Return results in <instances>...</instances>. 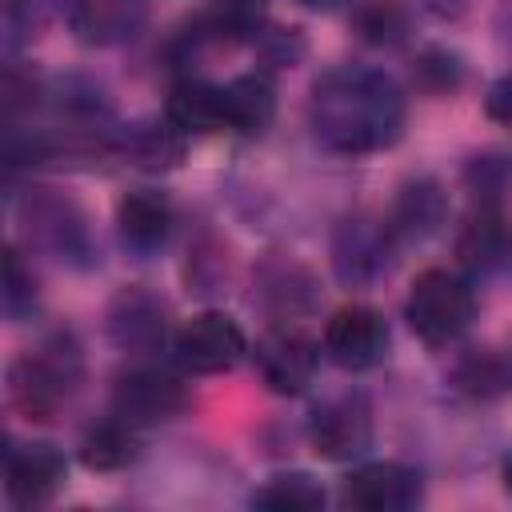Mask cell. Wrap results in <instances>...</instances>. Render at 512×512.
Here are the masks:
<instances>
[{
    "label": "cell",
    "mask_w": 512,
    "mask_h": 512,
    "mask_svg": "<svg viewBox=\"0 0 512 512\" xmlns=\"http://www.w3.org/2000/svg\"><path fill=\"white\" fill-rule=\"evenodd\" d=\"M32 304H36V284H32V276L24 272L20 256L8 248V256H4V312L16 320V316H24Z\"/></svg>",
    "instance_id": "26"
},
{
    "label": "cell",
    "mask_w": 512,
    "mask_h": 512,
    "mask_svg": "<svg viewBox=\"0 0 512 512\" xmlns=\"http://www.w3.org/2000/svg\"><path fill=\"white\" fill-rule=\"evenodd\" d=\"M456 256H460V264L468 272H480V276L504 268L508 256H512V228H508V220L500 212H492V208H476L468 216V224L460 228V236H456Z\"/></svg>",
    "instance_id": "16"
},
{
    "label": "cell",
    "mask_w": 512,
    "mask_h": 512,
    "mask_svg": "<svg viewBox=\"0 0 512 512\" xmlns=\"http://www.w3.org/2000/svg\"><path fill=\"white\" fill-rule=\"evenodd\" d=\"M64 484V456L52 444H24L12 448L4 460V488L16 504H44Z\"/></svg>",
    "instance_id": "12"
},
{
    "label": "cell",
    "mask_w": 512,
    "mask_h": 512,
    "mask_svg": "<svg viewBox=\"0 0 512 512\" xmlns=\"http://www.w3.org/2000/svg\"><path fill=\"white\" fill-rule=\"evenodd\" d=\"M324 352L348 368V372H364L376 368L388 352V324L376 308L368 304H344L328 316L324 324Z\"/></svg>",
    "instance_id": "6"
},
{
    "label": "cell",
    "mask_w": 512,
    "mask_h": 512,
    "mask_svg": "<svg viewBox=\"0 0 512 512\" xmlns=\"http://www.w3.org/2000/svg\"><path fill=\"white\" fill-rule=\"evenodd\" d=\"M300 4H308V8H332L336 0H300Z\"/></svg>",
    "instance_id": "30"
},
{
    "label": "cell",
    "mask_w": 512,
    "mask_h": 512,
    "mask_svg": "<svg viewBox=\"0 0 512 512\" xmlns=\"http://www.w3.org/2000/svg\"><path fill=\"white\" fill-rule=\"evenodd\" d=\"M252 360H256L260 380H264L272 392L296 396V392H304V388L312 384L316 364H320V348H316V340H312L308 332H300V328H272V332H264V336L256 340Z\"/></svg>",
    "instance_id": "7"
},
{
    "label": "cell",
    "mask_w": 512,
    "mask_h": 512,
    "mask_svg": "<svg viewBox=\"0 0 512 512\" xmlns=\"http://www.w3.org/2000/svg\"><path fill=\"white\" fill-rule=\"evenodd\" d=\"M420 496H424V476L396 460L360 464L344 480V504L360 512H404L420 504Z\"/></svg>",
    "instance_id": "9"
},
{
    "label": "cell",
    "mask_w": 512,
    "mask_h": 512,
    "mask_svg": "<svg viewBox=\"0 0 512 512\" xmlns=\"http://www.w3.org/2000/svg\"><path fill=\"white\" fill-rule=\"evenodd\" d=\"M32 216L40 220V224H36V236H40L52 252H60V256L84 252V228H80V220H68V204L48 200V204H40Z\"/></svg>",
    "instance_id": "24"
},
{
    "label": "cell",
    "mask_w": 512,
    "mask_h": 512,
    "mask_svg": "<svg viewBox=\"0 0 512 512\" xmlns=\"http://www.w3.org/2000/svg\"><path fill=\"white\" fill-rule=\"evenodd\" d=\"M124 156L136 168H148V172L176 168L180 156H184V132L172 120H164V124H132L124 132Z\"/></svg>",
    "instance_id": "19"
},
{
    "label": "cell",
    "mask_w": 512,
    "mask_h": 512,
    "mask_svg": "<svg viewBox=\"0 0 512 512\" xmlns=\"http://www.w3.org/2000/svg\"><path fill=\"white\" fill-rule=\"evenodd\" d=\"M392 228L388 220H368V216H348L340 220L332 236V268L344 284H376L392 268Z\"/></svg>",
    "instance_id": "5"
},
{
    "label": "cell",
    "mask_w": 512,
    "mask_h": 512,
    "mask_svg": "<svg viewBox=\"0 0 512 512\" xmlns=\"http://www.w3.org/2000/svg\"><path fill=\"white\" fill-rule=\"evenodd\" d=\"M108 336L124 352H156L164 344V304L144 288H124L108 308Z\"/></svg>",
    "instance_id": "13"
},
{
    "label": "cell",
    "mask_w": 512,
    "mask_h": 512,
    "mask_svg": "<svg viewBox=\"0 0 512 512\" xmlns=\"http://www.w3.org/2000/svg\"><path fill=\"white\" fill-rule=\"evenodd\" d=\"M312 448L324 460H352L364 456L372 444V408L360 392H344L324 400L312 412Z\"/></svg>",
    "instance_id": "8"
},
{
    "label": "cell",
    "mask_w": 512,
    "mask_h": 512,
    "mask_svg": "<svg viewBox=\"0 0 512 512\" xmlns=\"http://www.w3.org/2000/svg\"><path fill=\"white\" fill-rule=\"evenodd\" d=\"M464 80V64L456 52H444V48H428L420 60H416V84L428 88L432 96H444V92H456Z\"/></svg>",
    "instance_id": "25"
},
{
    "label": "cell",
    "mask_w": 512,
    "mask_h": 512,
    "mask_svg": "<svg viewBox=\"0 0 512 512\" xmlns=\"http://www.w3.org/2000/svg\"><path fill=\"white\" fill-rule=\"evenodd\" d=\"M484 112H488L496 124L512 128V72L500 76V80L488 88V96H484Z\"/></svg>",
    "instance_id": "28"
},
{
    "label": "cell",
    "mask_w": 512,
    "mask_h": 512,
    "mask_svg": "<svg viewBox=\"0 0 512 512\" xmlns=\"http://www.w3.org/2000/svg\"><path fill=\"white\" fill-rule=\"evenodd\" d=\"M444 212H448V200H444V188L428 176L420 180H408L392 204V216H388V228L396 240H424L432 236L440 224H444Z\"/></svg>",
    "instance_id": "17"
},
{
    "label": "cell",
    "mask_w": 512,
    "mask_h": 512,
    "mask_svg": "<svg viewBox=\"0 0 512 512\" xmlns=\"http://www.w3.org/2000/svg\"><path fill=\"white\" fill-rule=\"evenodd\" d=\"M308 124L328 152H380L404 128V96L396 80L376 68H332L312 84Z\"/></svg>",
    "instance_id": "1"
},
{
    "label": "cell",
    "mask_w": 512,
    "mask_h": 512,
    "mask_svg": "<svg viewBox=\"0 0 512 512\" xmlns=\"http://www.w3.org/2000/svg\"><path fill=\"white\" fill-rule=\"evenodd\" d=\"M260 52H264V60L272 64V68H284V64H296L300 56H304V40L288 28H276V32H264L260 36Z\"/></svg>",
    "instance_id": "27"
},
{
    "label": "cell",
    "mask_w": 512,
    "mask_h": 512,
    "mask_svg": "<svg viewBox=\"0 0 512 512\" xmlns=\"http://www.w3.org/2000/svg\"><path fill=\"white\" fill-rule=\"evenodd\" d=\"M476 316V296L472 284L448 268H424L404 300V320L408 328L428 344V348H448L468 332Z\"/></svg>",
    "instance_id": "3"
},
{
    "label": "cell",
    "mask_w": 512,
    "mask_h": 512,
    "mask_svg": "<svg viewBox=\"0 0 512 512\" xmlns=\"http://www.w3.org/2000/svg\"><path fill=\"white\" fill-rule=\"evenodd\" d=\"M264 8L268 0H216L204 28L212 32V40H248V36H260Z\"/></svg>",
    "instance_id": "23"
},
{
    "label": "cell",
    "mask_w": 512,
    "mask_h": 512,
    "mask_svg": "<svg viewBox=\"0 0 512 512\" xmlns=\"http://www.w3.org/2000/svg\"><path fill=\"white\" fill-rule=\"evenodd\" d=\"M184 404H188L184 384L172 372H160V368H132L112 388V408L128 424L172 420L176 412H184Z\"/></svg>",
    "instance_id": "10"
},
{
    "label": "cell",
    "mask_w": 512,
    "mask_h": 512,
    "mask_svg": "<svg viewBox=\"0 0 512 512\" xmlns=\"http://www.w3.org/2000/svg\"><path fill=\"white\" fill-rule=\"evenodd\" d=\"M500 476H504V488H508V492H512V456H508V460H504V468H500Z\"/></svg>",
    "instance_id": "29"
},
{
    "label": "cell",
    "mask_w": 512,
    "mask_h": 512,
    "mask_svg": "<svg viewBox=\"0 0 512 512\" xmlns=\"http://www.w3.org/2000/svg\"><path fill=\"white\" fill-rule=\"evenodd\" d=\"M228 100H232V132L256 136L272 124L276 112V92L268 84V76H240L228 84Z\"/></svg>",
    "instance_id": "20"
},
{
    "label": "cell",
    "mask_w": 512,
    "mask_h": 512,
    "mask_svg": "<svg viewBox=\"0 0 512 512\" xmlns=\"http://www.w3.org/2000/svg\"><path fill=\"white\" fill-rule=\"evenodd\" d=\"M136 424H128V420H104V424H96L84 440H80V460H84V468H92V472H120V468H128L136 456H140V440H136V432H132Z\"/></svg>",
    "instance_id": "18"
},
{
    "label": "cell",
    "mask_w": 512,
    "mask_h": 512,
    "mask_svg": "<svg viewBox=\"0 0 512 512\" xmlns=\"http://www.w3.org/2000/svg\"><path fill=\"white\" fill-rule=\"evenodd\" d=\"M116 232L132 252H156L172 236V204L164 192L136 188L116 204Z\"/></svg>",
    "instance_id": "15"
},
{
    "label": "cell",
    "mask_w": 512,
    "mask_h": 512,
    "mask_svg": "<svg viewBox=\"0 0 512 512\" xmlns=\"http://www.w3.org/2000/svg\"><path fill=\"white\" fill-rule=\"evenodd\" d=\"M76 384H80V348L64 332H56L40 348L24 352L8 376L12 404L28 420H52L56 408L76 392Z\"/></svg>",
    "instance_id": "2"
},
{
    "label": "cell",
    "mask_w": 512,
    "mask_h": 512,
    "mask_svg": "<svg viewBox=\"0 0 512 512\" xmlns=\"http://www.w3.org/2000/svg\"><path fill=\"white\" fill-rule=\"evenodd\" d=\"M252 504L276 508V512H312V508H324V488L308 472H280L252 496Z\"/></svg>",
    "instance_id": "22"
},
{
    "label": "cell",
    "mask_w": 512,
    "mask_h": 512,
    "mask_svg": "<svg viewBox=\"0 0 512 512\" xmlns=\"http://www.w3.org/2000/svg\"><path fill=\"white\" fill-rule=\"evenodd\" d=\"M352 28L360 40L392 48L408 36V8L404 0H360L352 12Z\"/></svg>",
    "instance_id": "21"
},
{
    "label": "cell",
    "mask_w": 512,
    "mask_h": 512,
    "mask_svg": "<svg viewBox=\"0 0 512 512\" xmlns=\"http://www.w3.org/2000/svg\"><path fill=\"white\" fill-rule=\"evenodd\" d=\"M168 120L184 136H212V132L232 128L228 84H212V80H200V76L180 80L168 92Z\"/></svg>",
    "instance_id": "11"
},
{
    "label": "cell",
    "mask_w": 512,
    "mask_h": 512,
    "mask_svg": "<svg viewBox=\"0 0 512 512\" xmlns=\"http://www.w3.org/2000/svg\"><path fill=\"white\" fill-rule=\"evenodd\" d=\"M64 12L80 40L116 44L144 24L148 0H64Z\"/></svg>",
    "instance_id": "14"
},
{
    "label": "cell",
    "mask_w": 512,
    "mask_h": 512,
    "mask_svg": "<svg viewBox=\"0 0 512 512\" xmlns=\"http://www.w3.org/2000/svg\"><path fill=\"white\" fill-rule=\"evenodd\" d=\"M248 352L244 328L228 312H196L176 332V360L196 376H220Z\"/></svg>",
    "instance_id": "4"
}]
</instances>
